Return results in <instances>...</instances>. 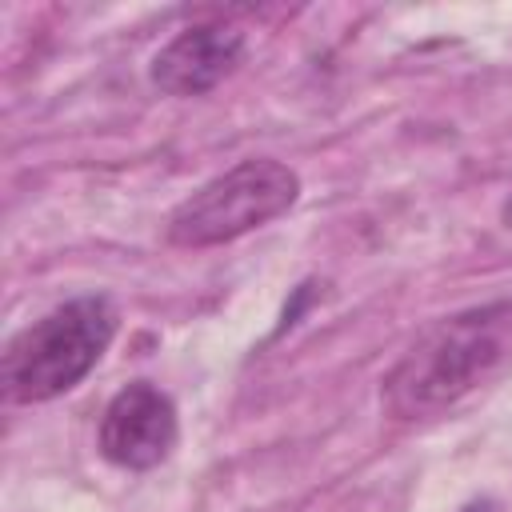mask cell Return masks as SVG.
<instances>
[{"label": "cell", "instance_id": "4", "mask_svg": "<svg viewBox=\"0 0 512 512\" xmlns=\"http://www.w3.org/2000/svg\"><path fill=\"white\" fill-rule=\"evenodd\" d=\"M176 404L152 380H132L120 388L96 428V448L108 464L128 472H148L176 448Z\"/></svg>", "mask_w": 512, "mask_h": 512}, {"label": "cell", "instance_id": "3", "mask_svg": "<svg viewBox=\"0 0 512 512\" xmlns=\"http://www.w3.org/2000/svg\"><path fill=\"white\" fill-rule=\"evenodd\" d=\"M300 196V176L268 156H252L196 188L168 216V240L176 248H216L232 244L268 220L284 216Z\"/></svg>", "mask_w": 512, "mask_h": 512}, {"label": "cell", "instance_id": "2", "mask_svg": "<svg viewBox=\"0 0 512 512\" xmlns=\"http://www.w3.org/2000/svg\"><path fill=\"white\" fill-rule=\"evenodd\" d=\"M116 324L108 296H76L32 320L4 348V396L12 404H44L72 392L108 352Z\"/></svg>", "mask_w": 512, "mask_h": 512}, {"label": "cell", "instance_id": "1", "mask_svg": "<svg viewBox=\"0 0 512 512\" xmlns=\"http://www.w3.org/2000/svg\"><path fill=\"white\" fill-rule=\"evenodd\" d=\"M512 368V296L452 312L392 364L380 404L392 420H428Z\"/></svg>", "mask_w": 512, "mask_h": 512}, {"label": "cell", "instance_id": "5", "mask_svg": "<svg viewBox=\"0 0 512 512\" xmlns=\"http://www.w3.org/2000/svg\"><path fill=\"white\" fill-rule=\"evenodd\" d=\"M244 60V32L228 24H192L152 60V84L168 96H204Z\"/></svg>", "mask_w": 512, "mask_h": 512}, {"label": "cell", "instance_id": "6", "mask_svg": "<svg viewBox=\"0 0 512 512\" xmlns=\"http://www.w3.org/2000/svg\"><path fill=\"white\" fill-rule=\"evenodd\" d=\"M504 224H508V228H512V196H508V200H504Z\"/></svg>", "mask_w": 512, "mask_h": 512}]
</instances>
